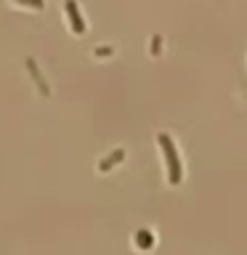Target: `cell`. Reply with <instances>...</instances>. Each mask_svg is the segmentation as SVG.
Returning a JSON list of instances; mask_svg holds the SVG:
<instances>
[{
    "label": "cell",
    "mask_w": 247,
    "mask_h": 255,
    "mask_svg": "<svg viewBox=\"0 0 247 255\" xmlns=\"http://www.w3.org/2000/svg\"><path fill=\"white\" fill-rule=\"evenodd\" d=\"M138 245H141V247H149V245H151L149 231H138Z\"/></svg>",
    "instance_id": "5b68a950"
},
{
    "label": "cell",
    "mask_w": 247,
    "mask_h": 255,
    "mask_svg": "<svg viewBox=\"0 0 247 255\" xmlns=\"http://www.w3.org/2000/svg\"><path fill=\"white\" fill-rule=\"evenodd\" d=\"M13 3H19V5H24V8H35V11H40L45 3L43 0H13Z\"/></svg>",
    "instance_id": "277c9868"
},
{
    "label": "cell",
    "mask_w": 247,
    "mask_h": 255,
    "mask_svg": "<svg viewBox=\"0 0 247 255\" xmlns=\"http://www.w3.org/2000/svg\"><path fill=\"white\" fill-rule=\"evenodd\" d=\"M123 159H125V151H123V149H117V151H115V154H109L107 159H101V165H99V170H101V173H107V170H109V167H112V165H117V162H123Z\"/></svg>",
    "instance_id": "3957f363"
},
{
    "label": "cell",
    "mask_w": 247,
    "mask_h": 255,
    "mask_svg": "<svg viewBox=\"0 0 247 255\" xmlns=\"http://www.w3.org/2000/svg\"><path fill=\"white\" fill-rule=\"evenodd\" d=\"M159 146L165 151V162H167V181H170V186H178L181 178H183V167H181V159H178V149H175V143L170 141V135H159Z\"/></svg>",
    "instance_id": "6da1fadb"
},
{
    "label": "cell",
    "mask_w": 247,
    "mask_h": 255,
    "mask_svg": "<svg viewBox=\"0 0 247 255\" xmlns=\"http://www.w3.org/2000/svg\"><path fill=\"white\" fill-rule=\"evenodd\" d=\"M64 11H67L69 27L75 29L77 35H83V32H85V21H83V16H80V11H77V3H75V0H67V3H64Z\"/></svg>",
    "instance_id": "7a4b0ae2"
}]
</instances>
